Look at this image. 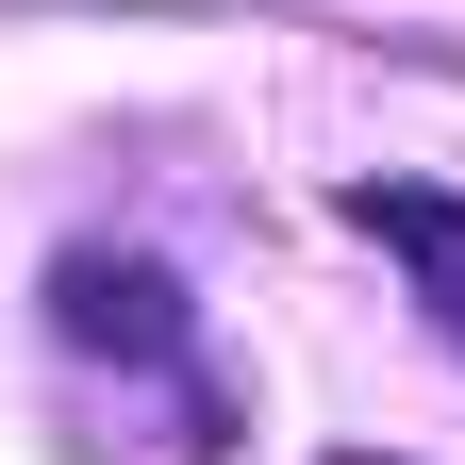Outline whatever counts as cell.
I'll list each match as a JSON object with an SVG mask.
<instances>
[{"mask_svg":"<svg viewBox=\"0 0 465 465\" xmlns=\"http://www.w3.org/2000/svg\"><path fill=\"white\" fill-rule=\"evenodd\" d=\"M349 465H382V449H349Z\"/></svg>","mask_w":465,"mask_h":465,"instance_id":"3","label":"cell"},{"mask_svg":"<svg viewBox=\"0 0 465 465\" xmlns=\"http://www.w3.org/2000/svg\"><path fill=\"white\" fill-rule=\"evenodd\" d=\"M50 332H67L84 366H183L200 349L183 282H166L150 250H50Z\"/></svg>","mask_w":465,"mask_h":465,"instance_id":"1","label":"cell"},{"mask_svg":"<svg viewBox=\"0 0 465 465\" xmlns=\"http://www.w3.org/2000/svg\"><path fill=\"white\" fill-rule=\"evenodd\" d=\"M349 232H382V250L416 266L432 332L465 349V200H449V183H399V166H366V183H349Z\"/></svg>","mask_w":465,"mask_h":465,"instance_id":"2","label":"cell"}]
</instances>
